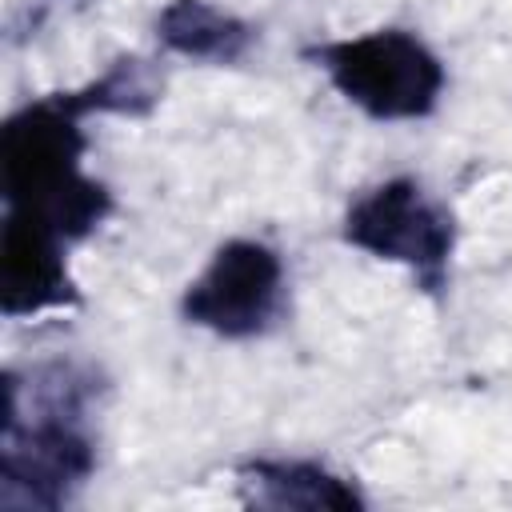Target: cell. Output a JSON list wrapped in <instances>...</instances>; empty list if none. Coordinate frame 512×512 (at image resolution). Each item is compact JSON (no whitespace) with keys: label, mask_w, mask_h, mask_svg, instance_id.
Listing matches in <instances>:
<instances>
[{"label":"cell","mask_w":512,"mask_h":512,"mask_svg":"<svg viewBox=\"0 0 512 512\" xmlns=\"http://www.w3.org/2000/svg\"><path fill=\"white\" fill-rule=\"evenodd\" d=\"M0 508H60L96 472L88 408L100 372L76 360H44L4 372Z\"/></svg>","instance_id":"obj_1"},{"label":"cell","mask_w":512,"mask_h":512,"mask_svg":"<svg viewBox=\"0 0 512 512\" xmlns=\"http://www.w3.org/2000/svg\"><path fill=\"white\" fill-rule=\"evenodd\" d=\"M84 120L68 92H52L20 104L0 132L4 208L44 220L68 244L92 236L112 212L108 184L80 164L88 152Z\"/></svg>","instance_id":"obj_2"},{"label":"cell","mask_w":512,"mask_h":512,"mask_svg":"<svg viewBox=\"0 0 512 512\" xmlns=\"http://www.w3.org/2000/svg\"><path fill=\"white\" fill-rule=\"evenodd\" d=\"M328 84L368 120H424L436 112L448 72L408 28H376L304 48Z\"/></svg>","instance_id":"obj_3"},{"label":"cell","mask_w":512,"mask_h":512,"mask_svg":"<svg viewBox=\"0 0 512 512\" xmlns=\"http://www.w3.org/2000/svg\"><path fill=\"white\" fill-rule=\"evenodd\" d=\"M344 244L400 264L428 296L448 288V264L456 248V216L416 176H392L356 196L344 212Z\"/></svg>","instance_id":"obj_4"},{"label":"cell","mask_w":512,"mask_h":512,"mask_svg":"<svg viewBox=\"0 0 512 512\" xmlns=\"http://www.w3.org/2000/svg\"><path fill=\"white\" fill-rule=\"evenodd\" d=\"M284 312V260L264 240H224L184 288L180 316L220 340L264 336Z\"/></svg>","instance_id":"obj_5"},{"label":"cell","mask_w":512,"mask_h":512,"mask_svg":"<svg viewBox=\"0 0 512 512\" xmlns=\"http://www.w3.org/2000/svg\"><path fill=\"white\" fill-rule=\"evenodd\" d=\"M68 240L36 216L4 208L0 224V312L8 320L80 308V288L68 272Z\"/></svg>","instance_id":"obj_6"},{"label":"cell","mask_w":512,"mask_h":512,"mask_svg":"<svg viewBox=\"0 0 512 512\" xmlns=\"http://www.w3.org/2000/svg\"><path fill=\"white\" fill-rule=\"evenodd\" d=\"M236 484L248 508H276V512H360L364 508L360 488L316 460L256 456L236 468Z\"/></svg>","instance_id":"obj_7"},{"label":"cell","mask_w":512,"mask_h":512,"mask_svg":"<svg viewBox=\"0 0 512 512\" xmlns=\"http://www.w3.org/2000/svg\"><path fill=\"white\" fill-rule=\"evenodd\" d=\"M156 40L184 60L240 64L256 44V28L212 0H168L156 16Z\"/></svg>","instance_id":"obj_8"},{"label":"cell","mask_w":512,"mask_h":512,"mask_svg":"<svg viewBox=\"0 0 512 512\" xmlns=\"http://www.w3.org/2000/svg\"><path fill=\"white\" fill-rule=\"evenodd\" d=\"M164 96V76L144 56H116L96 80L68 92V100L84 112H112V116H148Z\"/></svg>","instance_id":"obj_9"}]
</instances>
